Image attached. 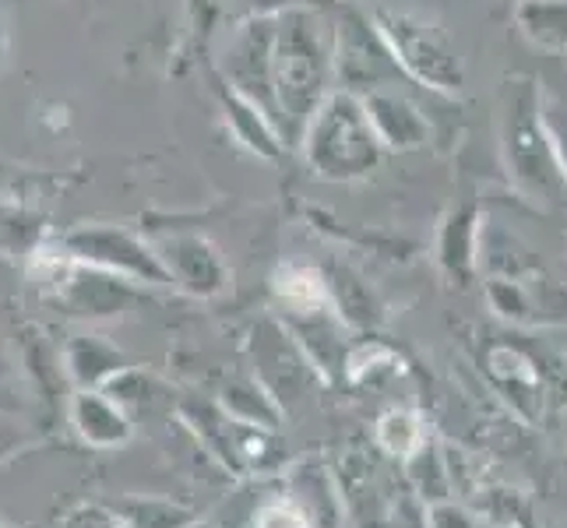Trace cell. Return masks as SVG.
I'll use <instances>...</instances> for the list:
<instances>
[{
	"label": "cell",
	"mask_w": 567,
	"mask_h": 528,
	"mask_svg": "<svg viewBox=\"0 0 567 528\" xmlns=\"http://www.w3.org/2000/svg\"><path fill=\"white\" fill-rule=\"evenodd\" d=\"M501 148L504 166L512 173L522 194L536 201L567 198V173L554 145V134L546 127L543 95L533 82H507L504 116H501Z\"/></svg>",
	"instance_id": "3957f363"
},
{
	"label": "cell",
	"mask_w": 567,
	"mask_h": 528,
	"mask_svg": "<svg viewBox=\"0 0 567 528\" xmlns=\"http://www.w3.org/2000/svg\"><path fill=\"white\" fill-rule=\"evenodd\" d=\"M68 258L78 265H92L100 271H110L116 279H142V282H166V268L159 261L155 247L138 240L127 229L116 226H85L74 229L64 240Z\"/></svg>",
	"instance_id": "8992f818"
},
{
	"label": "cell",
	"mask_w": 567,
	"mask_h": 528,
	"mask_svg": "<svg viewBox=\"0 0 567 528\" xmlns=\"http://www.w3.org/2000/svg\"><path fill=\"white\" fill-rule=\"evenodd\" d=\"M276 116L286 148H300V138L318 106L339 89L336 77V22L310 4H289L276 14Z\"/></svg>",
	"instance_id": "6da1fadb"
},
{
	"label": "cell",
	"mask_w": 567,
	"mask_h": 528,
	"mask_svg": "<svg viewBox=\"0 0 567 528\" xmlns=\"http://www.w3.org/2000/svg\"><path fill=\"white\" fill-rule=\"evenodd\" d=\"M229 11V0H187V18L190 29L202 39H208L215 32V25L223 22V14Z\"/></svg>",
	"instance_id": "7c38bea8"
},
{
	"label": "cell",
	"mask_w": 567,
	"mask_h": 528,
	"mask_svg": "<svg viewBox=\"0 0 567 528\" xmlns=\"http://www.w3.org/2000/svg\"><path fill=\"white\" fill-rule=\"evenodd\" d=\"M515 25L536 50L567 53V0H518Z\"/></svg>",
	"instance_id": "8fae6325"
},
{
	"label": "cell",
	"mask_w": 567,
	"mask_h": 528,
	"mask_svg": "<svg viewBox=\"0 0 567 528\" xmlns=\"http://www.w3.org/2000/svg\"><path fill=\"white\" fill-rule=\"evenodd\" d=\"M300 152L318 180L353 184L370 176L381 159L384 145L363 110V100L346 89H336L310 116L300 138Z\"/></svg>",
	"instance_id": "7a4b0ae2"
},
{
	"label": "cell",
	"mask_w": 567,
	"mask_h": 528,
	"mask_svg": "<svg viewBox=\"0 0 567 528\" xmlns=\"http://www.w3.org/2000/svg\"><path fill=\"white\" fill-rule=\"evenodd\" d=\"M543 113H546V127H550V134H554L560 166L567 173V110H560V106H543Z\"/></svg>",
	"instance_id": "5bb4252c"
},
{
	"label": "cell",
	"mask_w": 567,
	"mask_h": 528,
	"mask_svg": "<svg viewBox=\"0 0 567 528\" xmlns=\"http://www.w3.org/2000/svg\"><path fill=\"white\" fill-rule=\"evenodd\" d=\"M237 4H244L250 14H271V11H282V8H289L292 0H237Z\"/></svg>",
	"instance_id": "9a60e30c"
},
{
	"label": "cell",
	"mask_w": 567,
	"mask_h": 528,
	"mask_svg": "<svg viewBox=\"0 0 567 528\" xmlns=\"http://www.w3.org/2000/svg\"><path fill=\"white\" fill-rule=\"evenodd\" d=\"M258 528H310V521L303 518L300 507H292L286 500L268 504L265 511L258 515Z\"/></svg>",
	"instance_id": "4fadbf2b"
},
{
	"label": "cell",
	"mask_w": 567,
	"mask_h": 528,
	"mask_svg": "<svg viewBox=\"0 0 567 528\" xmlns=\"http://www.w3.org/2000/svg\"><path fill=\"white\" fill-rule=\"evenodd\" d=\"M370 22L381 32L391 61L399 71L430 92L455 95L465 89V64L455 46V39L447 35L441 22L416 11H399V8H378L370 14Z\"/></svg>",
	"instance_id": "277c9868"
},
{
	"label": "cell",
	"mask_w": 567,
	"mask_h": 528,
	"mask_svg": "<svg viewBox=\"0 0 567 528\" xmlns=\"http://www.w3.org/2000/svg\"><path fill=\"white\" fill-rule=\"evenodd\" d=\"M360 100H363V110L370 116V124H374L384 152H413V148L426 145L430 124L409 95L384 85V89L360 95Z\"/></svg>",
	"instance_id": "ba28073f"
},
{
	"label": "cell",
	"mask_w": 567,
	"mask_h": 528,
	"mask_svg": "<svg viewBox=\"0 0 567 528\" xmlns=\"http://www.w3.org/2000/svg\"><path fill=\"white\" fill-rule=\"evenodd\" d=\"M336 77H339V89L353 95H367L374 89L395 85L405 74L391 61V53L384 46L381 32L374 29V22L360 14H346L336 25Z\"/></svg>",
	"instance_id": "52a82bcc"
},
{
	"label": "cell",
	"mask_w": 567,
	"mask_h": 528,
	"mask_svg": "<svg viewBox=\"0 0 567 528\" xmlns=\"http://www.w3.org/2000/svg\"><path fill=\"white\" fill-rule=\"evenodd\" d=\"M155 253H159L166 276L194 292H215L223 286L226 271H223L219 253L202 237H184V232H177V237H166L155 247Z\"/></svg>",
	"instance_id": "9c48e42d"
},
{
	"label": "cell",
	"mask_w": 567,
	"mask_h": 528,
	"mask_svg": "<svg viewBox=\"0 0 567 528\" xmlns=\"http://www.w3.org/2000/svg\"><path fill=\"white\" fill-rule=\"evenodd\" d=\"M219 103H223V113H226L233 134H237V142L244 148L261 155V159H279V155L286 152L282 131L276 127V121H271L261 106L244 100V95L233 92L226 82H219Z\"/></svg>",
	"instance_id": "30bf717a"
},
{
	"label": "cell",
	"mask_w": 567,
	"mask_h": 528,
	"mask_svg": "<svg viewBox=\"0 0 567 528\" xmlns=\"http://www.w3.org/2000/svg\"><path fill=\"white\" fill-rule=\"evenodd\" d=\"M276 14H250L229 32L226 46L219 50V82H226L244 100L261 106L279 127L276 116V85H271V56H276ZM286 142V138H282Z\"/></svg>",
	"instance_id": "5b68a950"
}]
</instances>
